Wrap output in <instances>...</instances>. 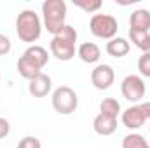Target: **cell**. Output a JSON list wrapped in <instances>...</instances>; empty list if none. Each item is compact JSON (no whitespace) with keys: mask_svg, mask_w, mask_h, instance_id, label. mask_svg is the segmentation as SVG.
I'll use <instances>...</instances> for the list:
<instances>
[{"mask_svg":"<svg viewBox=\"0 0 150 148\" xmlns=\"http://www.w3.org/2000/svg\"><path fill=\"white\" fill-rule=\"evenodd\" d=\"M21 58L26 59L30 65H33L38 70H42L47 65V61H49V54H47V51L42 45H30Z\"/></svg>","mask_w":150,"mask_h":148,"instance_id":"10","label":"cell"},{"mask_svg":"<svg viewBox=\"0 0 150 148\" xmlns=\"http://www.w3.org/2000/svg\"><path fill=\"white\" fill-rule=\"evenodd\" d=\"M120 91L127 101L136 103L145 96V82L140 75H127L120 84Z\"/></svg>","mask_w":150,"mask_h":148,"instance_id":"7","label":"cell"},{"mask_svg":"<svg viewBox=\"0 0 150 148\" xmlns=\"http://www.w3.org/2000/svg\"><path fill=\"white\" fill-rule=\"evenodd\" d=\"M129 51H131L129 42L122 37H115L108 40V44H107V52L113 58H124V56H127Z\"/></svg>","mask_w":150,"mask_h":148,"instance_id":"13","label":"cell"},{"mask_svg":"<svg viewBox=\"0 0 150 148\" xmlns=\"http://www.w3.org/2000/svg\"><path fill=\"white\" fill-rule=\"evenodd\" d=\"M74 4L77 7H80L86 12H96L101 9V0H74Z\"/></svg>","mask_w":150,"mask_h":148,"instance_id":"19","label":"cell"},{"mask_svg":"<svg viewBox=\"0 0 150 148\" xmlns=\"http://www.w3.org/2000/svg\"><path fill=\"white\" fill-rule=\"evenodd\" d=\"M16 33H18L19 40H23L26 44L37 42L40 38L42 25H40V19H38L35 11L25 9L18 14V18H16Z\"/></svg>","mask_w":150,"mask_h":148,"instance_id":"2","label":"cell"},{"mask_svg":"<svg viewBox=\"0 0 150 148\" xmlns=\"http://www.w3.org/2000/svg\"><path fill=\"white\" fill-rule=\"evenodd\" d=\"M150 118V101L129 106L122 111V124L127 129H140Z\"/></svg>","mask_w":150,"mask_h":148,"instance_id":"6","label":"cell"},{"mask_svg":"<svg viewBox=\"0 0 150 148\" xmlns=\"http://www.w3.org/2000/svg\"><path fill=\"white\" fill-rule=\"evenodd\" d=\"M138 70L143 77H150V54H142L138 59Z\"/></svg>","mask_w":150,"mask_h":148,"instance_id":"20","label":"cell"},{"mask_svg":"<svg viewBox=\"0 0 150 148\" xmlns=\"http://www.w3.org/2000/svg\"><path fill=\"white\" fill-rule=\"evenodd\" d=\"M75 42H77V32L74 26L67 25L61 33L51 40V52L59 61H70L75 56Z\"/></svg>","mask_w":150,"mask_h":148,"instance_id":"3","label":"cell"},{"mask_svg":"<svg viewBox=\"0 0 150 148\" xmlns=\"http://www.w3.org/2000/svg\"><path fill=\"white\" fill-rule=\"evenodd\" d=\"M11 40L9 37H5V35H2L0 33V56H5V54H9V51H11Z\"/></svg>","mask_w":150,"mask_h":148,"instance_id":"22","label":"cell"},{"mask_svg":"<svg viewBox=\"0 0 150 148\" xmlns=\"http://www.w3.org/2000/svg\"><path fill=\"white\" fill-rule=\"evenodd\" d=\"M129 30L136 33H149L150 32V11L147 9H136L131 14L129 19Z\"/></svg>","mask_w":150,"mask_h":148,"instance_id":"9","label":"cell"},{"mask_svg":"<svg viewBox=\"0 0 150 148\" xmlns=\"http://www.w3.org/2000/svg\"><path fill=\"white\" fill-rule=\"evenodd\" d=\"M0 78H2V77H0Z\"/></svg>","mask_w":150,"mask_h":148,"instance_id":"24","label":"cell"},{"mask_svg":"<svg viewBox=\"0 0 150 148\" xmlns=\"http://www.w3.org/2000/svg\"><path fill=\"white\" fill-rule=\"evenodd\" d=\"M113 80H115V73H113V68L110 65H98V66L93 70V73H91V82H93V85H94L96 89H100V91L108 89L113 84Z\"/></svg>","mask_w":150,"mask_h":148,"instance_id":"8","label":"cell"},{"mask_svg":"<svg viewBox=\"0 0 150 148\" xmlns=\"http://www.w3.org/2000/svg\"><path fill=\"white\" fill-rule=\"evenodd\" d=\"M77 54H79V58H80L84 63H96V61L101 58V51H100V47H98L96 44H93V42H86V44H82V45L79 47Z\"/></svg>","mask_w":150,"mask_h":148,"instance_id":"14","label":"cell"},{"mask_svg":"<svg viewBox=\"0 0 150 148\" xmlns=\"http://www.w3.org/2000/svg\"><path fill=\"white\" fill-rule=\"evenodd\" d=\"M93 127H94V131H96L100 136H110V134L115 132V129H117V118L100 113V115L94 117Z\"/></svg>","mask_w":150,"mask_h":148,"instance_id":"12","label":"cell"},{"mask_svg":"<svg viewBox=\"0 0 150 148\" xmlns=\"http://www.w3.org/2000/svg\"><path fill=\"white\" fill-rule=\"evenodd\" d=\"M79 106V98L72 87L61 85L52 92V108L59 115H70Z\"/></svg>","mask_w":150,"mask_h":148,"instance_id":"5","label":"cell"},{"mask_svg":"<svg viewBox=\"0 0 150 148\" xmlns=\"http://www.w3.org/2000/svg\"><path fill=\"white\" fill-rule=\"evenodd\" d=\"M51 87H52V82H51V77L45 73L37 75L33 80H30L28 84V91L33 98H44L51 92Z\"/></svg>","mask_w":150,"mask_h":148,"instance_id":"11","label":"cell"},{"mask_svg":"<svg viewBox=\"0 0 150 148\" xmlns=\"http://www.w3.org/2000/svg\"><path fill=\"white\" fill-rule=\"evenodd\" d=\"M9 131H11V124H9L4 117H0V140L5 138V136L9 134Z\"/></svg>","mask_w":150,"mask_h":148,"instance_id":"23","label":"cell"},{"mask_svg":"<svg viewBox=\"0 0 150 148\" xmlns=\"http://www.w3.org/2000/svg\"><path fill=\"white\" fill-rule=\"evenodd\" d=\"M129 37L138 49L143 51V54H150V33H136L129 30Z\"/></svg>","mask_w":150,"mask_h":148,"instance_id":"17","label":"cell"},{"mask_svg":"<svg viewBox=\"0 0 150 148\" xmlns=\"http://www.w3.org/2000/svg\"><path fill=\"white\" fill-rule=\"evenodd\" d=\"M18 148H42V145L35 136H26L18 143Z\"/></svg>","mask_w":150,"mask_h":148,"instance_id":"21","label":"cell"},{"mask_svg":"<svg viewBox=\"0 0 150 148\" xmlns=\"http://www.w3.org/2000/svg\"><path fill=\"white\" fill-rule=\"evenodd\" d=\"M89 30L94 37L112 40L117 35L119 25H117V19L110 14H93L89 21Z\"/></svg>","mask_w":150,"mask_h":148,"instance_id":"4","label":"cell"},{"mask_svg":"<svg viewBox=\"0 0 150 148\" xmlns=\"http://www.w3.org/2000/svg\"><path fill=\"white\" fill-rule=\"evenodd\" d=\"M122 148H150V145L142 134H127L122 140Z\"/></svg>","mask_w":150,"mask_h":148,"instance_id":"18","label":"cell"},{"mask_svg":"<svg viewBox=\"0 0 150 148\" xmlns=\"http://www.w3.org/2000/svg\"><path fill=\"white\" fill-rule=\"evenodd\" d=\"M18 72H19V75H21L23 78H28V80H33L37 75L42 73L38 68H35L33 65H30V63H28L26 59H23V58L18 59Z\"/></svg>","mask_w":150,"mask_h":148,"instance_id":"16","label":"cell"},{"mask_svg":"<svg viewBox=\"0 0 150 148\" xmlns=\"http://www.w3.org/2000/svg\"><path fill=\"white\" fill-rule=\"evenodd\" d=\"M100 113L117 118V115L120 113V103L117 99H113V98H105L101 101V105H100Z\"/></svg>","mask_w":150,"mask_h":148,"instance_id":"15","label":"cell"},{"mask_svg":"<svg viewBox=\"0 0 150 148\" xmlns=\"http://www.w3.org/2000/svg\"><path fill=\"white\" fill-rule=\"evenodd\" d=\"M42 14H44V25L49 33L54 37L63 32L67 26V4L63 0H45L42 4Z\"/></svg>","mask_w":150,"mask_h":148,"instance_id":"1","label":"cell"}]
</instances>
